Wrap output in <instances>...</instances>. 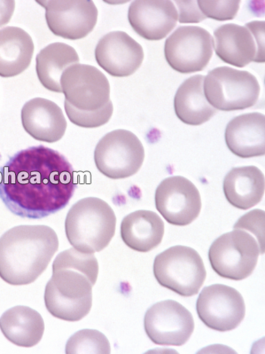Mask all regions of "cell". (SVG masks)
Segmentation results:
<instances>
[{
	"instance_id": "obj_19",
	"label": "cell",
	"mask_w": 265,
	"mask_h": 354,
	"mask_svg": "<svg viewBox=\"0 0 265 354\" xmlns=\"http://www.w3.org/2000/svg\"><path fill=\"white\" fill-rule=\"evenodd\" d=\"M213 39L217 56L228 64L244 68L255 62L258 47L246 26L226 24L215 30Z\"/></svg>"
},
{
	"instance_id": "obj_25",
	"label": "cell",
	"mask_w": 265,
	"mask_h": 354,
	"mask_svg": "<svg viewBox=\"0 0 265 354\" xmlns=\"http://www.w3.org/2000/svg\"><path fill=\"white\" fill-rule=\"evenodd\" d=\"M79 54L72 46L54 43L46 46L36 57V72L39 81L55 93H62L61 77L70 66L79 64Z\"/></svg>"
},
{
	"instance_id": "obj_4",
	"label": "cell",
	"mask_w": 265,
	"mask_h": 354,
	"mask_svg": "<svg viewBox=\"0 0 265 354\" xmlns=\"http://www.w3.org/2000/svg\"><path fill=\"white\" fill-rule=\"evenodd\" d=\"M117 218L108 204L97 198H86L69 209L65 223L68 241L84 253L104 250L115 234Z\"/></svg>"
},
{
	"instance_id": "obj_26",
	"label": "cell",
	"mask_w": 265,
	"mask_h": 354,
	"mask_svg": "<svg viewBox=\"0 0 265 354\" xmlns=\"http://www.w3.org/2000/svg\"><path fill=\"white\" fill-rule=\"evenodd\" d=\"M66 353H110L111 345L106 335L95 329L85 328L67 342Z\"/></svg>"
},
{
	"instance_id": "obj_13",
	"label": "cell",
	"mask_w": 265,
	"mask_h": 354,
	"mask_svg": "<svg viewBox=\"0 0 265 354\" xmlns=\"http://www.w3.org/2000/svg\"><path fill=\"white\" fill-rule=\"evenodd\" d=\"M155 207L166 221L176 226L191 224L200 214L199 192L190 180L173 176L162 180L155 195Z\"/></svg>"
},
{
	"instance_id": "obj_15",
	"label": "cell",
	"mask_w": 265,
	"mask_h": 354,
	"mask_svg": "<svg viewBox=\"0 0 265 354\" xmlns=\"http://www.w3.org/2000/svg\"><path fill=\"white\" fill-rule=\"evenodd\" d=\"M98 65L118 77L134 75L141 66L144 52L141 45L124 31H112L100 39L95 50Z\"/></svg>"
},
{
	"instance_id": "obj_18",
	"label": "cell",
	"mask_w": 265,
	"mask_h": 354,
	"mask_svg": "<svg viewBox=\"0 0 265 354\" xmlns=\"http://www.w3.org/2000/svg\"><path fill=\"white\" fill-rule=\"evenodd\" d=\"M225 141L230 151L240 158L265 154V117L259 113L240 115L225 130Z\"/></svg>"
},
{
	"instance_id": "obj_21",
	"label": "cell",
	"mask_w": 265,
	"mask_h": 354,
	"mask_svg": "<svg viewBox=\"0 0 265 354\" xmlns=\"http://www.w3.org/2000/svg\"><path fill=\"white\" fill-rule=\"evenodd\" d=\"M264 187L263 172L253 166L232 169L225 176L223 185L226 199L233 207L243 210L262 201Z\"/></svg>"
},
{
	"instance_id": "obj_27",
	"label": "cell",
	"mask_w": 265,
	"mask_h": 354,
	"mask_svg": "<svg viewBox=\"0 0 265 354\" xmlns=\"http://www.w3.org/2000/svg\"><path fill=\"white\" fill-rule=\"evenodd\" d=\"M65 109L69 120L74 124L84 129H95L110 120L114 108L110 100L107 105L96 111H84L76 109L65 100Z\"/></svg>"
},
{
	"instance_id": "obj_24",
	"label": "cell",
	"mask_w": 265,
	"mask_h": 354,
	"mask_svg": "<svg viewBox=\"0 0 265 354\" xmlns=\"http://www.w3.org/2000/svg\"><path fill=\"white\" fill-rule=\"evenodd\" d=\"M205 77L195 75L186 80L175 94L174 106L179 120L190 125H200L212 119L217 109L208 104L204 90Z\"/></svg>"
},
{
	"instance_id": "obj_12",
	"label": "cell",
	"mask_w": 265,
	"mask_h": 354,
	"mask_svg": "<svg viewBox=\"0 0 265 354\" xmlns=\"http://www.w3.org/2000/svg\"><path fill=\"white\" fill-rule=\"evenodd\" d=\"M145 331L155 344L182 346L189 341L195 324L191 313L175 301L155 304L146 313Z\"/></svg>"
},
{
	"instance_id": "obj_22",
	"label": "cell",
	"mask_w": 265,
	"mask_h": 354,
	"mask_svg": "<svg viewBox=\"0 0 265 354\" xmlns=\"http://www.w3.org/2000/svg\"><path fill=\"white\" fill-rule=\"evenodd\" d=\"M0 329L11 343L21 348H32L41 341L45 324L37 310L26 306H17L0 317Z\"/></svg>"
},
{
	"instance_id": "obj_5",
	"label": "cell",
	"mask_w": 265,
	"mask_h": 354,
	"mask_svg": "<svg viewBox=\"0 0 265 354\" xmlns=\"http://www.w3.org/2000/svg\"><path fill=\"white\" fill-rule=\"evenodd\" d=\"M153 272L159 285L182 297L197 295L206 279L198 252L186 246L171 247L155 257Z\"/></svg>"
},
{
	"instance_id": "obj_9",
	"label": "cell",
	"mask_w": 265,
	"mask_h": 354,
	"mask_svg": "<svg viewBox=\"0 0 265 354\" xmlns=\"http://www.w3.org/2000/svg\"><path fill=\"white\" fill-rule=\"evenodd\" d=\"M214 39L204 28H178L166 41L165 56L168 65L181 74L204 70L213 55Z\"/></svg>"
},
{
	"instance_id": "obj_17",
	"label": "cell",
	"mask_w": 265,
	"mask_h": 354,
	"mask_svg": "<svg viewBox=\"0 0 265 354\" xmlns=\"http://www.w3.org/2000/svg\"><path fill=\"white\" fill-rule=\"evenodd\" d=\"M23 128L38 141L52 144L65 136L67 122L61 109L44 98L29 100L21 109Z\"/></svg>"
},
{
	"instance_id": "obj_3",
	"label": "cell",
	"mask_w": 265,
	"mask_h": 354,
	"mask_svg": "<svg viewBox=\"0 0 265 354\" xmlns=\"http://www.w3.org/2000/svg\"><path fill=\"white\" fill-rule=\"evenodd\" d=\"M59 246L46 225H19L0 238V278L11 286L35 282L48 268Z\"/></svg>"
},
{
	"instance_id": "obj_30",
	"label": "cell",
	"mask_w": 265,
	"mask_h": 354,
	"mask_svg": "<svg viewBox=\"0 0 265 354\" xmlns=\"http://www.w3.org/2000/svg\"><path fill=\"white\" fill-rule=\"evenodd\" d=\"M176 4L180 15V23H199L206 19L199 10L197 1H176Z\"/></svg>"
},
{
	"instance_id": "obj_31",
	"label": "cell",
	"mask_w": 265,
	"mask_h": 354,
	"mask_svg": "<svg viewBox=\"0 0 265 354\" xmlns=\"http://www.w3.org/2000/svg\"><path fill=\"white\" fill-rule=\"evenodd\" d=\"M246 28L251 31L255 37L257 44V55L255 62L264 63V26L265 22L264 21H255L246 24Z\"/></svg>"
},
{
	"instance_id": "obj_10",
	"label": "cell",
	"mask_w": 265,
	"mask_h": 354,
	"mask_svg": "<svg viewBox=\"0 0 265 354\" xmlns=\"http://www.w3.org/2000/svg\"><path fill=\"white\" fill-rule=\"evenodd\" d=\"M60 84L66 100L77 109L96 111L110 101V84L97 68L84 64L68 67Z\"/></svg>"
},
{
	"instance_id": "obj_28",
	"label": "cell",
	"mask_w": 265,
	"mask_h": 354,
	"mask_svg": "<svg viewBox=\"0 0 265 354\" xmlns=\"http://www.w3.org/2000/svg\"><path fill=\"white\" fill-rule=\"evenodd\" d=\"M239 0L235 1H197L199 10L206 18L217 21L233 20L239 10Z\"/></svg>"
},
{
	"instance_id": "obj_2",
	"label": "cell",
	"mask_w": 265,
	"mask_h": 354,
	"mask_svg": "<svg viewBox=\"0 0 265 354\" xmlns=\"http://www.w3.org/2000/svg\"><path fill=\"white\" fill-rule=\"evenodd\" d=\"M98 274L95 254L84 253L75 248L61 252L55 259L52 275L45 288L46 309L52 317L68 322L87 317Z\"/></svg>"
},
{
	"instance_id": "obj_20",
	"label": "cell",
	"mask_w": 265,
	"mask_h": 354,
	"mask_svg": "<svg viewBox=\"0 0 265 354\" xmlns=\"http://www.w3.org/2000/svg\"><path fill=\"white\" fill-rule=\"evenodd\" d=\"M165 234V224L155 212L137 210L124 217L121 224V236L132 250L146 253L157 248Z\"/></svg>"
},
{
	"instance_id": "obj_8",
	"label": "cell",
	"mask_w": 265,
	"mask_h": 354,
	"mask_svg": "<svg viewBox=\"0 0 265 354\" xmlns=\"http://www.w3.org/2000/svg\"><path fill=\"white\" fill-rule=\"evenodd\" d=\"M145 151L141 141L131 131L119 129L99 141L95 161L97 169L111 179L131 177L143 166Z\"/></svg>"
},
{
	"instance_id": "obj_6",
	"label": "cell",
	"mask_w": 265,
	"mask_h": 354,
	"mask_svg": "<svg viewBox=\"0 0 265 354\" xmlns=\"http://www.w3.org/2000/svg\"><path fill=\"white\" fill-rule=\"evenodd\" d=\"M204 90L210 105L230 112L255 106L261 88L251 73L223 66L210 71L204 80Z\"/></svg>"
},
{
	"instance_id": "obj_11",
	"label": "cell",
	"mask_w": 265,
	"mask_h": 354,
	"mask_svg": "<svg viewBox=\"0 0 265 354\" xmlns=\"http://www.w3.org/2000/svg\"><path fill=\"white\" fill-rule=\"evenodd\" d=\"M197 311L208 328L224 333L237 328L243 322L246 305L243 296L235 288L215 284L202 290Z\"/></svg>"
},
{
	"instance_id": "obj_23",
	"label": "cell",
	"mask_w": 265,
	"mask_h": 354,
	"mask_svg": "<svg viewBox=\"0 0 265 354\" xmlns=\"http://www.w3.org/2000/svg\"><path fill=\"white\" fill-rule=\"evenodd\" d=\"M35 52L32 38L18 27L0 29V77L21 75L30 66Z\"/></svg>"
},
{
	"instance_id": "obj_7",
	"label": "cell",
	"mask_w": 265,
	"mask_h": 354,
	"mask_svg": "<svg viewBox=\"0 0 265 354\" xmlns=\"http://www.w3.org/2000/svg\"><path fill=\"white\" fill-rule=\"evenodd\" d=\"M260 254L259 243L251 234L235 230L222 234L213 243L208 259L219 277L242 281L253 274Z\"/></svg>"
},
{
	"instance_id": "obj_16",
	"label": "cell",
	"mask_w": 265,
	"mask_h": 354,
	"mask_svg": "<svg viewBox=\"0 0 265 354\" xmlns=\"http://www.w3.org/2000/svg\"><path fill=\"white\" fill-rule=\"evenodd\" d=\"M178 12L173 2L139 0L132 2L128 21L137 35L148 41H160L177 26Z\"/></svg>"
},
{
	"instance_id": "obj_1",
	"label": "cell",
	"mask_w": 265,
	"mask_h": 354,
	"mask_svg": "<svg viewBox=\"0 0 265 354\" xmlns=\"http://www.w3.org/2000/svg\"><path fill=\"white\" fill-rule=\"evenodd\" d=\"M77 187L72 164L43 145L18 152L0 170V199L21 218L57 214L68 205Z\"/></svg>"
},
{
	"instance_id": "obj_29",
	"label": "cell",
	"mask_w": 265,
	"mask_h": 354,
	"mask_svg": "<svg viewBox=\"0 0 265 354\" xmlns=\"http://www.w3.org/2000/svg\"><path fill=\"white\" fill-rule=\"evenodd\" d=\"M233 229L251 231L258 240L261 254L264 253V211L255 209L249 212L239 219Z\"/></svg>"
},
{
	"instance_id": "obj_32",
	"label": "cell",
	"mask_w": 265,
	"mask_h": 354,
	"mask_svg": "<svg viewBox=\"0 0 265 354\" xmlns=\"http://www.w3.org/2000/svg\"><path fill=\"white\" fill-rule=\"evenodd\" d=\"M14 9L15 1L14 0H0V28L10 21Z\"/></svg>"
},
{
	"instance_id": "obj_14",
	"label": "cell",
	"mask_w": 265,
	"mask_h": 354,
	"mask_svg": "<svg viewBox=\"0 0 265 354\" xmlns=\"http://www.w3.org/2000/svg\"><path fill=\"white\" fill-rule=\"evenodd\" d=\"M37 2L44 8L46 21L52 34L66 40H81L97 25L98 10L91 0Z\"/></svg>"
}]
</instances>
